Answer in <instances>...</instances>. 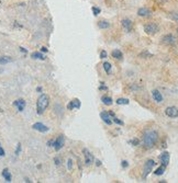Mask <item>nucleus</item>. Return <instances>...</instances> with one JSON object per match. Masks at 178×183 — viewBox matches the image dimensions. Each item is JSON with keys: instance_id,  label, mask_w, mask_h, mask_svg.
Segmentation results:
<instances>
[{"instance_id": "nucleus-38", "label": "nucleus", "mask_w": 178, "mask_h": 183, "mask_svg": "<svg viewBox=\"0 0 178 183\" xmlns=\"http://www.w3.org/2000/svg\"><path fill=\"white\" fill-rule=\"evenodd\" d=\"M41 52L42 53H47V48L46 47H41Z\"/></svg>"}, {"instance_id": "nucleus-5", "label": "nucleus", "mask_w": 178, "mask_h": 183, "mask_svg": "<svg viewBox=\"0 0 178 183\" xmlns=\"http://www.w3.org/2000/svg\"><path fill=\"white\" fill-rule=\"evenodd\" d=\"M64 144H65L64 135H59L56 139H54V141H53V147H54V149L56 151H58V150H61L62 148L64 147Z\"/></svg>"}, {"instance_id": "nucleus-29", "label": "nucleus", "mask_w": 178, "mask_h": 183, "mask_svg": "<svg viewBox=\"0 0 178 183\" xmlns=\"http://www.w3.org/2000/svg\"><path fill=\"white\" fill-rule=\"evenodd\" d=\"M112 122H114V123H117V124H119V125H123L124 123H123V121H121V120H119V119H117L115 116L113 117V121Z\"/></svg>"}, {"instance_id": "nucleus-22", "label": "nucleus", "mask_w": 178, "mask_h": 183, "mask_svg": "<svg viewBox=\"0 0 178 183\" xmlns=\"http://www.w3.org/2000/svg\"><path fill=\"white\" fill-rule=\"evenodd\" d=\"M12 62V58L9 56H1L0 57V65H6Z\"/></svg>"}, {"instance_id": "nucleus-2", "label": "nucleus", "mask_w": 178, "mask_h": 183, "mask_svg": "<svg viewBox=\"0 0 178 183\" xmlns=\"http://www.w3.org/2000/svg\"><path fill=\"white\" fill-rule=\"evenodd\" d=\"M50 104V98L47 94L42 93L39 99H37V102H36V113L37 114H43L45 112V110L47 109V106Z\"/></svg>"}, {"instance_id": "nucleus-44", "label": "nucleus", "mask_w": 178, "mask_h": 183, "mask_svg": "<svg viewBox=\"0 0 178 183\" xmlns=\"http://www.w3.org/2000/svg\"><path fill=\"white\" fill-rule=\"evenodd\" d=\"M36 91L41 92V91H42V88H40V87H39V88H37V89H36Z\"/></svg>"}, {"instance_id": "nucleus-26", "label": "nucleus", "mask_w": 178, "mask_h": 183, "mask_svg": "<svg viewBox=\"0 0 178 183\" xmlns=\"http://www.w3.org/2000/svg\"><path fill=\"white\" fill-rule=\"evenodd\" d=\"M169 17L171 18V20H174L175 22L178 23V12H171V13L169 14Z\"/></svg>"}, {"instance_id": "nucleus-15", "label": "nucleus", "mask_w": 178, "mask_h": 183, "mask_svg": "<svg viewBox=\"0 0 178 183\" xmlns=\"http://www.w3.org/2000/svg\"><path fill=\"white\" fill-rule=\"evenodd\" d=\"M67 109H68V110L80 109V101H79L78 99H74V100H71V102L68 103V105H67Z\"/></svg>"}, {"instance_id": "nucleus-34", "label": "nucleus", "mask_w": 178, "mask_h": 183, "mask_svg": "<svg viewBox=\"0 0 178 183\" xmlns=\"http://www.w3.org/2000/svg\"><path fill=\"white\" fill-rule=\"evenodd\" d=\"M121 164H122V168H124V169L129 167V162L127 161V160H123V161L121 162Z\"/></svg>"}, {"instance_id": "nucleus-31", "label": "nucleus", "mask_w": 178, "mask_h": 183, "mask_svg": "<svg viewBox=\"0 0 178 183\" xmlns=\"http://www.w3.org/2000/svg\"><path fill=\"white\" fill-rule=\"evenodd\" d=\"M20 151H21V144H18L17 145V149H15V156H19Z\"/></svg>"}, {"instance_id": "nucleus-16", "label": "nucleus", "mask_w": 178, "mask_h": 183, "mask_svg": "<svg viewBox=\"0 0 178 183\" xmlns=\"http://www.w3.org/2000/svg\"><path fill=\"white\" fill-rule=\"evenodd\" d=\"M13 105L18 107V111H19V112H22V111L24 110V107H25V101L22 100V99L17 100V101H14L13 102Z\"/></svg>"}, {"instance_id": "nucleus-21", "label": "nucleus", "mask_w": 178, "mask_h": 183, "mask_svg": "<svg viewBox=\"0 0 178 183\" xmlns=\"http://www.w3.org/2000/svg\"><path fill=\"white\" fill-rule=\"evenodd\" d=\"M98 27L102 30H106V29L110 28V23L107 21V20H101V21L98 22Z\"/></svg>"}, {"instance_id": "nucleus-42", "label": "nucleus", "mask_w": 178, "mask_h": 183, "mask_svg": "<svg viewBox=\"0 0 178 183\" xmlns=\"http://www.w3.org/2000/svg\"><path fill=\"white\" fill-rule=\"evenodd\" d=\"M20 50H21V52H23V53H27V52H28L27 49H25V48H23V47H20Z\"/></svg>"}, {"instance_id": "nucleus-40", "label": "nucleus", "mask_w": 178, "mask_h": 183, "mask_svg": "<svg viewBox=\"0 0 178 183\" xmlns=\"http://www.w3.org/2000/svg\"><path fill=\"white\" fill-rule=\"evenodd\" d=\"M96 166H98V167L101 166V161L100 160H96Z\"/></svg>"}, {"instance_id": "nucleus-28", "label": "nucleus", "mask_w": 178, "mask_h": 183, "mask_svg": "<svg viewBox=\"0 0 178 183\" xmlns=\"http://www.w3.org/2000/svg\"><path fill=\"white\" fill-rule=\"evenodd\" d=\"M140 57H152V54L145 50V52H143L142 54H140Z\"/></svg>"}, {"instance_id": "nucleus-8", "label": "nucleus", "mask_w": 178, "mask_h": 183, "mask_svg": "<svg viewBox=\"0 0 178 183\" xmlns=\"http://www.w3.org/2000/svg\"><path fill=\"white\" fill-rule=\"evenodd\" d=\"M162 42L166 45H175L177 43V40L173 34H167V35H164L162 37Z\"/></svg>"}, {"instance_id": "nucleus-17", "label": "nucleus", "mask_w": 178, "mask_h": 183, "mask_svg": "<svg viewBox=\"0 0 178 183\" xmlns=\"http://www.w3.org/2000/svg\"><path fill=\"white\" fill-rule=\"evenodd\" d=\"M111 55H112L113 58L118 59V60H122V59H123V54H122V52L120 49H113L112 53H111Z\"/></svg>"}, {"instance_id": "nucleus-14", "label": "nucleus", "mask_w": 178, "mask_h": 183, "mask_svg": "<svg viewBox=\"0 0 178 183\" xmlns=\"http://www.w3.org/2000/svg\"><path fill=\"white\" fill-rule=\"evenodd\" d=\"M152 97H153V99H154V101L155 102H157V103H161L162 101H163V95H162V93L158 91V90H153L152 91Z\"/></svg>"}, {"instance_id": "nucleus-19", "label": "nucleus", "mask_w": 178, "mask_h": 183, "mask_svg": "<svg viewBox=\"0 0 178 183\" xmlns=\"http://www.w3.org/2000/svg\"><path fill=\"white\" fill-rule=\"evenodd\" d=\"M31 58H33V59H41V60H44V59H45V56L43 55L42 53H40V52H34V53H32V54H31Z\"/></svg>"}, {"instance_id": "nucleus-13", "label": "nucleus", "mask_w": 178, "mask_h": 183, "mask_svg": "<svg viewBox=\"0 0 178 183\" xmlns=\"http://www.w3.org/2000/svg\"><path fill=\"white\" fill-rule=\"evenodd\" d=\"M100 117H101V120L103 121L107 125H111L113 122H112V120H111V116L109 115V113L107 112H101L100 113Z\"/></svg>"}, {"instance_id": "nucleus-10", "label": "nucleus", "mask_w": 178, "mask_h": 183, "mask_svg": "<svg viewBox=\"0 0 178 183\" xmlns=\"http://www.w3.org/2000/svg\"><path fill=\"white\" fill-rule=\"evenodd\" d=\"M121 24L123 29L127 31V32H131L132 31V28H133V23L130 19H123L121 21Z\"/></svg>"}, {"instance_id": "nucleus-12", "label": "nucleus", "mask_w": 178, "mask_h": 183, "mask_svg": "<svg viewBox=\"0 0 178 183\" xmlns=\"http://www.w3.org/2000/svg\"><path fill=\"white\" fill-rule=\"evenodd\" d=\"M169 158H171V156H169V152H167V151H164L161 157H159V159H161V162H162V164L165 166V167H167L168 166V163H169Z\"/></svg>"}, {"instance_id": "nucleus-36", "label": "nucleus", "mask_w": 178, "mask_h": 183, "mask_svg": "<svg viewBox=\"0 0 178 183\" xmlns=\"http://www.w3.org/2000/svg\"><path fill=\"white\" fill-rule=\"evenodd\" d=\"M5 154H6V152H5V150H3V148L1 147V146H0V157H3V156H5Z\"/></svg>"}, {"instance_id": "nucleus-24", "label": "nucleus", "mask_w": 178, "mask_h": 183, "mask_svg": "<svg viewBox=\"0 0 178 183\" xmlns=\"http://www.w3.org/2000/svg\"><path fill=\"white\" fill-rule=\"evenodd\" d=\"M165 170H166V167L162 164L161 167H158V168L154 171V174H155V176H162V174L165 172Z\"/></svg>"}, {"instance_id": "nucleus-27", "label": "nucleus", "mask_w": 178, "mask_h": 183, "mask_svg": "<svg viewBox=\"0 0 178 183\" xmlns=\"http://www.w3.org/2000/svg\"><path fill=\"white\" fill-rule=\"evenodd\" d=\"M91 10H93V15H99L100 14V12H101V10H100L99 8H97V7H93L91 8Z\"/></svg>"}, {"instance_id": "nucleus-37", "label": "nucleus", "mask_w": 178, "mask_h": 183, "mask_svg": "<svg viewBox=\"0 0 178 183\" xmlns=\"http://www.w3.org/2000/svg\"><path fill=\"white\" fill-rule=\"evenodd\" d=\"M99 89L100 90H108V88L105 86V84H101V86L99 87Z\"/></svg>"}, {"instance_id": "nucleus-6", "label": "nucleus", "mask_w": 178, "mask_h": 183, "mask_svg": "<svg viewBox=\"0 0 178 183\" xmlns=\"http://www.w3.org/2000/svg\"><path fill=\"white\" fill-rule=\"evenodd\" d=\"M83 154H84V157H85V163L86 166H90V164H93V161H95V158H93V155L87 149H83Z\"/></svg>"}, {"instance_id": "nucleus-25", "label": "nucleus", "mask_w": 178, "mask_h": 183, "mask_svg": "<svg viewBox=\"0 0 178 183\" xmlns=\"http://www.w3.org/2000/svg\"><path fill=\"white\" fill-rule=\"evenodd\" d=\"M102 67H103V69H105V71L107 72L108 75L111 72V68H112V65L110 63H108V62H105L103 63V65H102Z\"/></svg>"}, {"instance_id": "nucleus-9", "label": "nucleus", "mask_w": 178, "mask_h": 183, "mask_svg": "<svg viewBox=\"0 0 178 183\" xmlns=\"http://www.w3.org/2000/svg\"><path fill=\"white\" fill-rule=\"evenodd\" d=\"M32 128L37 131V132H40V133H46V132H49V129H50L46 125H44L43 123H40V122L34 123V124L32 125Z\"/></svg>"}, {"instance_id": "nucleus-32", "label": "nucleus", "mask_w": 178, "mask_h": 183, "mask_svg": "<svg viewBox=\"0 0 178 183\" xmlns=\"http://www.w3.org/2000/svg\"><path fill=\"white\" fill-rule=\"evenodd\" d=\"M67 168H68V170L73 169V160H71V159H68V160H67Z\"/></svg>"}, {"instance_id": "nucleus-30", "label": "nucleus", "mask_w": 178, "mask_h": 183, "mask_svg": "<svg viewBox=\"0 0 178 183\" xmlns=\"http://www.w3.org/2000/svg\"><path fill=\"white\" fill-rule=\"evenodd\" d=\"M130 144H132L133 146H137L139 144H140V141L137 138H134V139H132V141H130Z\"/></svg>"}, {"instance_id": "nucleus-41", "label": "nucleus", "mask_w": 178, "mask_h": 183, "mask_svg": "<svg viewBox=\"0 0 178 183\" xmlns=\"http://www.w3.org/2000/svg\"><path fill=\"white\" fill-rule=\"evenodd\" d=\"M53 141H47V146H53Z\"/></svg>"}, {"instance_id": "nucleus-43", "label": "nucleus", "mask_w": 178, "mask_h": 183, "mask_svg": "<svg viewBox=\"0 0 178 183\" xmlns=\"http://www.w3.org/2000/svg\"><path fill=\"white\" fill-rule=\"evenodd\" d=\"M158 2H161V3H163V2H166V0H156Z\"/></svg>"}, {"instance_id": "nucleus-11", "label": "nucleus", "mask_w": 178, "mask_h": 183, "mask_svg": "<svg viewBox=\"0 0 178 183\" xmlns=\"http://www.w3.org/2000/svg\"><path fill=\"white\" fill-rule=\"evenodd\" d=\"M137 15L139 17H143V18H149V17L152 15V11H151L150 9H147V8H140L137 10Z\"/></svg>"}, {"instance_id": "nucleus-1", "label": "nucleus", "mask_w": 178, "mask_h": 183, "mask_svg": "<svg viewBox=\"0 0 178 183\" xmlns=\"http://www.w3.org/2000/svg\"><path fill=\"white\" fill-rule=\"evenodd\" d=\"M158 141V133L156 131H147L143 135V146L146 149L153 148Z\"/></svg>"}, {"instance_id": "nucleus-7", "label": "nucleus", "mask_w": 178, "mask_h": 183, "mask_svg": "<svg viewBox=\"0 0 178 183\" xmlns=\"http://www.w3.org/2000/svg\"><path fill=\"white\" fill-rule=\"evenodd\" d=\"M165 114L168 117H171V119L178 117V107H176V106H168V107L165 109Z\"/></svg>"}, {"instance_id": "nucleus-4", "label": "nucleus", "mask_w": 178, "mask_h": 183, "mask_svg": "<svg viewBox=\"0 0 178 183\" xmlns=\"http://www.w3.org/2000/svg\"><path fill=\"white\" fill-rule=\"evenodd\" d=\"M155 166V161L153 160V159H149V160H146L145 162V166H144V171H143V179H146L147 176L150 174L151 172H152V170H153V167Z\"/></svg>"}, {"instance_id": "nucleus-33", "label": "nucleus", "mask_w": 178, "mask_h": 183, "mask_svg": "<svg viewBox=\"0 0 178 183\" xmlns=\"http://www.w3.org/2000/svg\"><path fill=\"white\" fill-rule=\"evenodd\" d=\"M107 52H106V50H102V52H101V53H100V58H101V59H105V58H107Z\"/></svg>"}, {"instance_id": "nucleus-23", "label": "nucleus", "mask_w": 178, "mask_h": 183, "mask_svg": "<svg viewBox=\"0 0 178 183\" xmlns=\"http://www.w3.org/2000/svg\"><path fill=\"white\" fill-rule=\"evenodd\" d=\"M129 103H130V101L127 98H119L117 100V104H119V105H128Z\"/></svg>"}, {"instance_id": "nucleus-20", "label": "nucleus", "mask_w": 178, "mask_h": 183, "mask_svg": "<svg viewBox=\"0 0 178 183\" xmlns=\"http://www.w3.org/2000/svg\"><path fill=\"white\" fill-rule=\"evenodd\" d=\"M101 101H102V103L106 104V105H111V104L113 103L112 98H111V97H107V95H103V97L101 98Z\"/></svg>"}, {"instance_id": "nucleus-39", "label": "nucleus", "mask_w": 178, "mask_h": 183, "mask_svg": "<svg viewBox=\"0 0 178 183\" xmlns=\"http://www.w3.org/2000/svg\"><path fill=\"white\" fill-rule=\"evenodd\" d=\"M109 115H110L111 117H114V116H115V114H114V113L112 112V111H110V112H109Z\"/></svg>"}, {"instance_id": "nucleus-3", "label": "nucleus", "mask_w": 178, "mask_h": 183, "mask_svg": "<svg viewBox=\"0 0 178 183\" xmlns=\"http://www.w3.org/2000/svg\"><path fill=\"white\" fill-rule=\"evenodd\" d=\"M158 30H159V28H158V25L155 22H151V23H147V24L144 25V32L146 34H149V35L156 34L157 32H158Z\"/></svg>"}, {"instance_id": "nucleus-18", "label": "nucleus", "mask_w": 178, "mask_h": 183, "mask_svg": "<svg viewBox=\"0 0 178 183\" xmlns=\"http://www.w3.org/2000/svg\"><path fill=\"white\" fill-rule=\"evenodd\" d=\"M2 176H3V179H5L7 182H11V173L9 172V170H8L7 168L2 170Z\"/></svg>"}, {"instance_id": "nucleus-35", "label": "nucleus", "mask_w": 178, "mask_h": 183, "mask_svg": "<svg viewBox=\"0 0 178 183\" xmlns=\"http://www.w3.org/2000/svg\"><path fill=\"white\" fill-rule=\"evenodd\" d=\"M54 162H55V164H56V166H61V159L55 158V159H54Z\"/></svg>"}]
</instances>
